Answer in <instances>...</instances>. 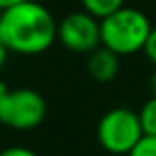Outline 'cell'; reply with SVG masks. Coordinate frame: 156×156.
I'll return each mask as SVG.
<instances>
[{"mask_svg":"<svg viewBox=\"0 0 156 156\" xmlns=\"http://www.w3.org/2000/svg\"><path fill=\"white\" fill-rule=\"evenodd\" d=\"M0 42H2V24H0Z\"/></svg>","mask_w":156,"mask_h":156,"instance_id":"2e32d148","label":"cell"},{"mask_svg":"<svg viewBox=\"0 0 156 156\" xmlns=\"http://www.w3.org/2000/svg\"><path fill=\"white\" fill-rule=\"evenodd\" d=\"M10 92V88H8V84L4 82V80H2V78H0V100H2V98L6 96V94H8Z\"/></svg>","mask_w":156,"mask_h":156,"instance_id":"9a60e30c","label":"cell"},{"mask_svg":"<svg viewBox=\"0 0 156 156\" xmlns=\"http://www.w3.org/2000/svg\"><path fill=\"white\" fill-rule=\"evenodd\" d=\"M58 42L76 54H90L102 46L100 20L86 10L70 12L58 22Z\"/></svg>","mask_w":156,"mask_h":156,"instance_id":"5b68a950","label":"cell"},{"mask_svg":"<svg viewBox=\"0 0 156 156\" xmlns=\"http://www.w3.org/2000/svg\"><path fill=\"white\" fill-rule=\"evenodd\" d=\"M128 156H156V136L144 134Z\"/></svg>","mask_w":156,"mask_h":156,"instance_id":"9c48e42d","label":"cell"},{"mask_svg":"<svg viewBox=\"0 0 156 156\" xmlns=\"http://www.w3.org/2000/svg\"><path fill=\"white\" fill-rule=\"evenodd\" d=\"M144 136L140 116L126 106H116L102 114L96 126V138L102 150L114 156H128Z\"/></svg>","mask_w":156,"mask_h":156,"instance_id":"3957f363","label":"cell"},{"mask_svg":"<svg viewBox=\"0 0 156 156\" xmlns=\"http://www.w3.org/2000/svg\"><path fill=\"white\" fill-rule=\"evenodd\" d=\"M152 22L142 10L122 6L114 14L100 20L102 46L118 56H130L144 52V46L152 32Z\"/></svg>","mask_w":156,"mask_h":156,"instance_id":"7a4b0ae2","label":"cell"},{"mask_svg":"<svg viewBox=\"0 0 156 156\" xmlns=\"http://www.w3.org/2000/svg\"><path fill=\"white\" fill-rule=\"evenodd\" d=\"M2 44L8 52L22 56L42 54L58 40V22L36 0L10 6L0 14Z\"/></svg>","mask_w":156,"mask_h":156,"instance_id":"6da1fadb","label":"cell"},{"mask_svg":"<svg viewBox=\"0 0 156 156\" xmlns=\"http://www.w3.org/2000/svg\"><path fill=\"white\" fill-rule=\"evenodd\" d=\"M0 156H38V154L26 146H8L4 150H0Z\"/></svg>","mask_w":156,"mask_h":156,"instance_id":"8fae6325","label":"cell"},{"mask_svg":"<svg viewBox=\"0 0 156 156\" xmlns=\"http://www.w3.org/2000/svg\"><path fill=\"white\" fill-rule=\"evenodd\" d=\"M80 2H82V8L88 14L96 16L98 20L106 18V16L114 14L116 10H120L122 6H126L124 4L126 0H80Z\"/></svg>","mask_w":156,"mask_h":156,"instance_id":"52a82bcc","label":"cell"},{"mask_svg":"<svg viewBox=\"0 0 156 156\" xmlns=\"http://www.w3.org/2000/svg\"><path fill=\"white\" fill-rule=\"evenodd\" d=\"M22 2H28V0H0V12L10 6H16V4H22Z\"/></svg>","mask_w":156,"mask_h":156,"instance_id":"4fadbf2b","label":"cell"},{"mask_svg":"<svg viewBox=\"0 0 156 156\" xmlns=\"http://www.w3.org/2000/svg\"><path fill=\"white\" fill-rule=\"evenodd\" d=\"M46 100L34 88H10L0 100V124L8 130L28 132L38 128L46 118Z\"/></svg>","mask_w":156,"mask_h":156,"instance_id":"277c9868","label":"cell"},{"mask_svg":"<svg viewBox=\"0 0 156 156\" xmlns=\"http://www.w3.org/2000/svg\"><path fill=\"white\" fill-rule=\"evenodd\" d=\"M6 58H8V48H6L2 42H0V72L4 70V64H6Z\"/></svg>","mask_w":156,"mask_h":156,"instance_id":"7c38bea8","label":"cell"},{"mask_svg":"<svg viewBox=\"0 0 156 156\" xmlns=\"http://www.w3.org/2000/svg\"><path fill=\"white\" fill-rule=\"evenodd\" d=\"M148 90H150V96H156V70L150 74V80H148Z\"/></svg>","mask_w":156,"mask_h":156,"instance_id":"5bb4252c","label":"cell"},{"mask_svg":"<svg viewBox=\"0 0 156 156\" xmlns=\"http://www.w3.org/2000/svg\"><path fill=\"white\" fill-rule=\"evenodd\" d=\"M144 54H146V58L156 66V26L152 28L150 36H148V42H146V46H144Z\"/></svg>","mask_w":156,"mask_h":156,"instance_id":"30bf717a","label":"cell"},{"mask_svg":"<svg viewBox=\"0 0 156 156\" xmlns=\"http://www.w3.org/2000/svg\"><path fill=\"white\" fill-rule=\"evenodd\" d=\"M140 116V124H142L144 134L156 136V96H150L142 104V108L138 110Z\"/></svg>","mask_w":156,"mask_h":156,"instance_id":"ba28073f","label":"cell"},{"mask_svg":"<svg viewBox=\"0 0 156 156\" xmlns=\"http://www.w3.org/2000/svg\"><path fill=\"white\" fill-rule=\"evenodd\" d=\"M86 70L90 74V78L96 82L100 84L112 82L120 72V56L116 52L104 48V46H100V48H96L94 52L88 54Z\"/></svg>","mask_w":156,"mask_h":156,"instance_id":"8992f818","label":"cell"}]
</instances>
